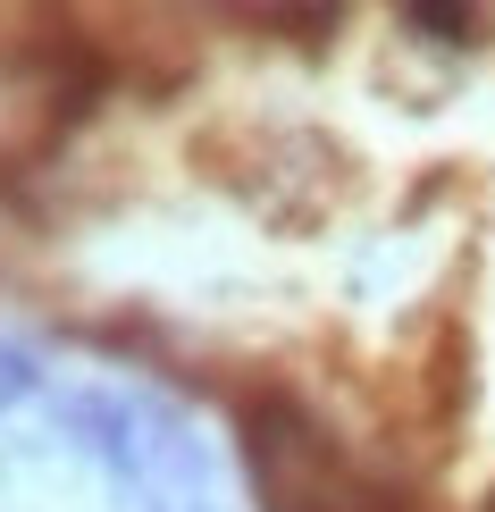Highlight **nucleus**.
Instances as JSON below:
<instances>
[{"instance_id": "obj_1", "label": "nucleus", "mask_w": 495, "mask_h": 512, "mask_svg": "<svg viewBox=\"0 0 495 512\" xmlns=\"http://www.w3.org/2000/svg\"><path fill=\"white\" fill-rule=\"evenodd\" d=\"M235 437H244V471L261 512H412L403 487L344 462V445L319 429V412L286 387L235 395Z\"/></svg>"}, {"instance_id": "obj_2", "label": "nucleus", "mask_w": 495, "mask_h": 512, "mask_svg": "<svg viewBox=\"0 0 495 512\" xmlns=\"http://www.w3.org/2000/svg\"><path fill=\"white\" fill-rule=\"evenodd\" d=\"M344 152L328 135H311V126H294V135H269L261 143V177H252V202L269 210L277 227H319L328 210L344 202Z\"/></svg>"}, {"instance_id": "obj_3", "label": "nucleus", "mask_w": 495, "mask_h": 512, "mask_svg": "<svg viewBox=\"0 0 495 512\" xmlns=\"http://www.w3.org/2000/svg\"><path fill=\"white\" fill-rule=\"evenodd\" d=\"M51 437H68L84 462H101L110 487H143L152 462H143V412L135 395H110V387H59L51 395Z\"/></svg>"}, {"instance_id": "obj_4", "label": "nucleus", "mask_w": 495, "mask_h": 512, "mask_svg": "<svg viewBox=\"0 0 495 512\" xmlns=\"http://www.w3.org/2000/svg\"><path fill=\"white\" fill-rule=\"evenodd\" d=\"M479 26H487V17L479 9H454V0H412V9H403V34L437 42V51H470Z\"/></svg>"}, {"instance_id": "obj_5", "label": "nucleus", "mask_w": 495, "mask_h": 512, "mask_svg": "<svg viewBox=\"0 0 495 512\" xmlns=\"http://www.w3.org/2000/svg\"><path fill=\"white\" fill-rule=\"evenodd\" d=\"M51 395V378H42V353L26 345V336H0V420L17 412V403Z\"/></svg>"}, {"instance_id": "obj_6", "label": "nucleus", "mask_w": 495, "mask_h": 512, "mask_svg": "<svg viewBox=\"0 0 495 512\" xmlns=\"http://www.w3.org/2000/svg\"><path fill=\"white\" fill-rule=\"evenodd\" d=\"M244 26H277V34H294V42H328L344 26V9H244Z\"/></svg>"}, {"instance_id": "obj_7", "label": "nucleus", "mask_w": 495, "mask_h": 512, "mask_svg": "<svg viewBox=\"0 0 495 512\" xmlns=\"http://www.w3.org/2000/svg\"><path fill=\"white\" fill-rule=\"evenodd\" d=\"M479 512H495V496H487V504H479Z\"/></svg>"}]
</instances>
